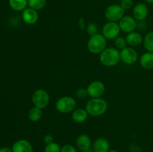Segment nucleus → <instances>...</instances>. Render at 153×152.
<instances>
[{
	"label": "nucleus",
	"mask_w": 153,
	"mask_h": 152,
	"mask_svg": "<svg viewBox=\"0 0 153 152\" xmlns=\"http://www.w3.org/2000/svg\"><path fill=\"white\" fill-rule=\"evenodd\" d=\"M108 104L106 100L102 98H91L87 102L85 110L88 113L89 116L98 117L104 115L107 112Z\"/></svg>",
	"instance_id": "f257e3e1"
},
{
	"label": "nucleus",
	"mask_w": 153,
	"mask_h": 152,
	"mask_svg": "<svg viewBox=\"0 0 153 152\" xmlns=\"http://www.w3.org/2000/svg\"><path fill=\"white\" fill-rule=\"evenodd\" d=\"M120 52L115 47H107L100 54V61L106 67H113L120 61Z\"/></svg>",
	"instance_id": "f03ea898"
},
{
	"label": "nucleus",
	"mask_w": 153,
	"mask_h": 152,
	"mask_svg": "<svg viewBox=\"0 0 153 152\" xmlns=\"http://www.w3.org/2000/svg\"><path fill=\"white\" fill-rule=\"evenodd\" d=\"M88 51L93 55H100L107 48V40L102 34L91 36L87 43Z\"/></svg>",
	"instance_id": "7ed1b4c3"
},
{
	"label": "nucleus",
	"mask_w": 153,
	"mask_h": 152,
	"mask_svg": "<svg viewBox=\"0 0 153 152\" xmlns=\"http://www.w3.org/2000/svg\"><path fill=\"white\" fill-rule=\"evenodd\" d=\"M76 100L71 96H63L55 102V108L59 113L67 114L76 110Z\"/></svg>",
	"instance_id": "20e7f679"
},
{
	"label": "nucleus",
	"mask_w": 153,
	"mask_h": 152,
	"mask_svg": "<svg viewBox=\"0 0 153 152\" xmlns=\"http://www.w3.org/2000/svg\"><path fill=\"white\" fill-rule=\"evenodd\" d=\"M31 101L34 107L43 110L49 105L50 102V96L45 89H37L32 93Z\"/></svg>",
	"instance_id": "39448f33"
},
{
	"label": "nucleus",
	"mask_w": 153,
	"mask_h": 152,
	"mask_svg": "<svg viewBox=\"0 0 153 152\" xmlns=\"http://www.w3.org/2000/svg\"><path fill=\"white\" fill-rule=\"evenodd\" d=\"M126 10L120 4H113L108 6L105 10V16L109 22H118L124 16Z\"/></svg>",
	"instance_id": "423d86ee"
},
{
	"label": "nucleus",
	"mask_w": 153,
	"mask_h": 152,
	"mask_svg": "<svg viewBox=\"0 0 153 152\" xmlns=\"http://www.w3.org/2000/svg\"><path fill=\"white\" fill-rule=\"evenodd\" d=\"M120 28L119 23L116 22H108L103 25L102 29V34L106 40H113L119 37L120 34Z\"/></svg>",
	"instance_id": "0eeeda50"
},
{
	"label": "nucleus",
	"mask_w": 153,
	"mask_h": 152,
	"mask_svg": "<svg viewBox=\"0 0 153 152\" xmlns=\"http://www.w3.org/2000/svg\"><path fill=\"white\" fill-rule=\"evenodd\" d=\"M87 89L91 98H102L105 92V85L101 80H94L88 84Z\"/></svg>",
	"instance_id": "6e6552de"
},
{
	"label": "nucleus",
	"mask_w": 153,
	"mask_h": 152,
	"mask_svg": "<svg viewBox=\"0 0 153 152\" xmlns=\"http://www.w3.org/2000/svg\"><path fill=\"white\" fill-rule=\"evenodd\" d=\"M138 58V54L134 48L127 46L120 51V60L127 65L134 64Z\"/></svg>",
	"instance_id": "1a4fd4ad"
},
{
	"label": "nucleus",
	"mask_w": 153,
	"mask_h": 152,
	"mask_svg": "<svg viewBox=\"0 0 153 152\" xmlns=\"http://www.w3.org/2000/svg\"><path fill=\"white\" fill-rule=\"evenodd\" d=\"M118 23H119V26L120 28L121 31L126 33V34H128V33L134 31L137 26V20L133 16H129V15L124 16L118 22Z\"/></svg>",
	"instance_id": "9d476101"
},
{
	"label": "nucleus",
	"mask_w": 153,
	"mask_h": 152,
	"mask_svg": "<svg viewBox=\"0 0 153 152\" xmlns=\"http://www.w3.org/2000/svg\"><path fill=\"white\" fill-rule=\"evenodd\" d=\"M133 17L137 21L145 20L149 15V8L144 3H138L134 7L132 10Z\"/></svg>",
	"instance_id": "9b49d317"
},
{
	"label": "nucleus",
	"mask_w": 153,
	"mask_h": 152,
	"mask_svg": "<svg viewBox=\"0 0 153 152\" xmlns=\"http://www.w3.org/2000/svg\"><path fill=\"white\" fill-rule=\"evenodd\" d=\"M22 17L25 23L32 25L37 23L38 21L39 14L37 13V10L31 7H28L22 11Z\"/></svg>",
	"instance_id": "f8f14e48"
},
{
	"label": "nucleus",
	"mask_w": 153,
	"mask_h": 152,
	"mask_svg": "<svg viewBox=\"0 0 153 152\" xmlns=\"http://www.w3.org/2000/svg\"><path fill=\"white\" fill-rule=\"evenodd\" d=\"M76 144V147L79 150H80L81 151H85L92 148L93 143L91 137L88 134H82L77 137Z\"/></svg>",
	"instance_id": "ddd939ff"
},
{
	"label": "nucleus",
	"mask_w": 153,
	"mask_h": 152,
	"mask_svg": "<svg viewBox=\"0 0 153 152\" xmlns=\"http://www.w3.org/2000/svg\"><path fill=\"white\" fill-rule=\"evenodd\" d=\"M13 152H34L32 145L26 139H19L12 145Z\"/></svg>",
	"instance_id": "4468645a"
},
{
	"label": "nucleus",
	"mask_w": 153,
	"mask_h": 152,
	"mask_svg": "<svg viewBox=\"0 0 153 152\" xmlns=\"http://www.w3.org/2000/svg\"><path fill=\"white\" fill-rule=\"evenodd\" d=\"M126 40L127 45L129 47L136 48L140 46L143 43V38L139 32L133 31V32L127 34L126 37Z\"/></svg>",
	"instance_id": "2eb2a0df"
},
{
	"label": "nucleus",
	"mask_w": 153,
	"mask_h": 152,
	"mask_svg": "<svg viewBox=\"0 0 153 152\" xmlns=\"http://www.w3.org/2000/svg\"><path fill=\"white\" fill-rule=\"evenodd\" d=\"M92 149L94 152H108L110 150V143L104 137H99L92 145Z\"/></svg>",
	"instance_id": "dca6fc26"
},
{
	"label": "nucleus",
	"mask_w": 153,
	"mask_h": 152,
	"mask_svg": "<svg viewBox=\"0 0 153 152\" xmlns=\"http://www.w3.org/2000/svg\"><path fill=\"white\" fill-rule=\"evenodd\" d=\"M139 63L140 66L144 69H153V53L146 52L143 53L139 58Z\"/></svg>",
	"instance_id": "f3484780"
},
{
	"label": "nucleus",
	"mask_w": 153,
	"mask_h": 152,
	"mask_svg": "<svg viewBox=\"0 0 153 152\" xmlns=\"http://www.w3.org/2000/svg\"><path fill=\"white\" fill-rule=\"evenodd\" d=\"M89 114L85 109L78 108L72 112V119L76 123H83L88 119Z\"/></svg>",
	"instance_id": "a211bd4d"
},
{
	"label": "nucleus",
	"mask_w": 153,
	"mask_h": 152,
	"mask_svg": "<svg viewBox=\"0 0 153 152\" xmlns=\"http://www.w3.org/2000/svg\"><path fill=\"white\" fill-rule=\"evenodd\" d=\"M9 5L15 11H23L28 6V0H9Z\"/></svg>",
	"instance_id": "6ab92c4d"
},
{
	"label": "nucleus",
	"mask_w": 153,
	"mask_h": 152,
	"mask_svg": "<svg viewBox=\"0 0 153 152\" xmlns=\"http://www.w3.org/2000/svg\"><path fill=\"white\" fill-rule=\"evenodd\" d=\"M28 119L33 122H37L40 121L43 117V111L42 109L38 108L37 107H33L28 111Z\"/></svg>",
	"instance_id": "aec40b11"
},
{
	"label": "nucleus",
	"mask_w": 153,
	"mask_h": 152,
	"mask_svg": "<svg viewBox=\"0 0 153 152\" xmlns=\"http://www.w3.org/2000/svg\"><path fill=\"white\" fill-rule=\"evenodd\" d=\"M143 44L147 52L153 53V31L147 33L143 37Z\"/></svg>",
	"instance_id": "412c9836"
},
{
	"label": "nucleus",
	"mask_w": 153,
	"mask_h": 152,
	"mask_svg": "<svg viewBox=\"0 0 153 152\" xmlns=\"http://www.w3.org/2000/svg\"><path fill=\"white\" fill-rule=\"evenodd\" d=\"M46 0H28V6L36 10H40L46 6Z\"/></svg>",
	"instance_id": "4be33fe9"
},
{
	"label": "nucleus",
	"mask_w": 153,
	"mask_h": 152,
	"mask_svg": "<svg viewBox=\"0 0 153 152\" xmlns=\"http://www.w3.org/2000/svg\"><path fill=\"white\" fill-rule=\"evenodd\" d=\"M114 46L116 49H117L118 50H123V49H125L126 47H127V42L126 40L125 37H121V36H119V37H117L116 39H114Z\"/></svg>",
	"instance_id": "5701e85b"
},
{
	"label": "nucleus",
	"mask_w": 153,
	"mask_h": 152,
	"mask_svg": "<svg viewBox=\"0 0 153 152\" xmlns=\"http://www.w3.org/2000/svg\"><path fill=\"white\" fill-rule=\"evenodd\" d=\"M61 146L55 142L46 145L43 152H61Z\"/></svg>",
	"instance_id": "b1692460"
},
{
	"label": "nucleus",
	"mask_w": 153,
	"mask_h": 152,
	"mask_svg": "<svg viewBox=\"0 0 153 152\" xmlns=\"http://www.w3.org/2000/svg\"><path fill=\"white\" fill-rule=\"evenodd\" d=\"M86 31L88 35H90V37L94 35V34H99L98 25L97 23H94V22H91L87 25Z\"/></svg>",
	"instance_id": "393cba45"
},
{
	"label": "nucleus",
	"mask_w": 153,
	"mask_h": 152,
	"mask_svg": "<svg viewBox=\"0 0 153 152\" xmlns=\"http://www.w3.org/2000/svg\"><path fill=\"white\" fill-rule=\"evenodd\" d=\"M88 95V89L87 88H79L76 92V96L79 99H83Z\"/></svg>",
	"instance_id": "a878e982"
},
{
	"label": "nucleus",
	"mask_w": 153,
	"mask_h": 152,
	"mask_svg": "<svg viewBox=\"0 0 153 152\" xmlns=\"http://www.w3.org/2000/svg\"><path fill=\"white\" fill-rule=\"evenodd\" d=\"M61 152H78L75 146L70 144H65L61 148Z\"/></svg>",
	"instance_id": "bb28decb"
},
{
	"label": "nucleus",
	"mask_w": 153,
	"mask_h": 152,
	"mask_svg": "<svg viewBox=\"0 0 153 152\" xmlns=\"http://www.w3.org/2000/svg\"><path fill=\"white\" fill-rule=\"evenodd\" d=\"M120 5L125 10H129L133 6L132 0H122L120 3Z\"/></svg>",
	"instance_id": "cd10ccee"
},
{
	"label": "nucleus",
	"mask_w": 153,
	"mask_h": 152,
	"mask_svg": "<svg viewBox=\"0 0 153 152\" xmlns=\"http://www.w3.org/2000/svg\"><path fill=\"white\" fill-rule=\"evenodd\" d=\"M43 142L46 143V145L50 144L54 142V137L51 134H46L43 137Z\"/></svg>",
	"instance_id": "c85d7f7f"
},
{
	"label": "nucleus",
	"mask_w": 153,
	"mask_h": 152,
	"mask_svg": "<svg viewBox=\"0 0 153 152\" xmlns=\"http://www.w3.org/2000/svg\"><path fill=\"white\" fill-rule=\"evenodd\" d=\"M78 25H79V28H80V30H82V31L86 29L87 26L85 25V21L82 17L79 18V23H78Z\"/></svg>",
	"instance_id": "c756f323"
},
{
	"label": "nucleus",
	"mask_w": 153,
	"mask_h": 152,
	"mask_svg": "<svg viewBox=\"0 0 153 152\" xmlns=\"http://www.w3.org/2000/svg\"><path fill=\"white\" fill-rule=\"evenodd\" d=\"M0 152H13L12 149L8 147H2L0 148Z\"/></svg>",
	"instance_id": "7c9ffc66"
},
{
	"label": "nucleus",
	"mask_w": 153,
	"mask_h": 152,
	"mask_svg": "<svg viewBox=\"0 0 153 152\" xmlns=\"http://www.w3.org/2000/svg\"><path fill=\"white\" fill-rule=\"evenodd\" d=\"M144 1L147 4H153V0H144Z\"/></svg>",
	"instance_id": "2f4dec72"
},
{
	"label": "nucleus",
	"mask_w": 153,
	"mask_h": 152,
	"mask_svg": "<svg viewBox=\"0 0 153 152\" xmlns=\"http://www.w3.org/2000/svg\"><path fill=\"white\" fill-rule=\"evenodd\" d=\"M108 152H118V151L117 150H115V149H110Z\"/></svg>",
	"instance_id": "473e14b6"
},
{
	"label": "nucleus",
	"mask_w": 153,
	"mask_h": 152,
	"mask_svg": "<svg viewBox=\"0 0 153 152\" xmlns=\"http://www.w3.org/2000/svg\"><path fill=\"white\" fill-rule=\"evenodd\" d=\"M82 152H94V151H93L92 148L89 149V150H87V151H82Z\"/></svg>",
	"instance_id": "72a5a7b5"
}]
</instances>
